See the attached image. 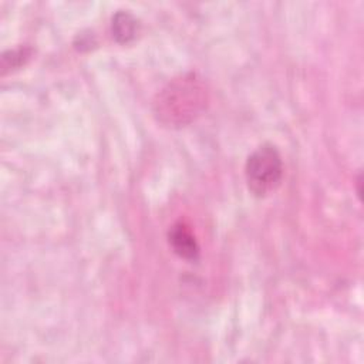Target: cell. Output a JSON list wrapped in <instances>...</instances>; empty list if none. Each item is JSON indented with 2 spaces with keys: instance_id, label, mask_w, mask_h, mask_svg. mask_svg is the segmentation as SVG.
Listing matches in <instances>:
<instances>
[{
  "instance_id": "obj_1",
  "label": "cell",
  "mask_w": 364,
  "mask_h": 364,
  "mask_svg": "<svg viewBox=\"0 0 364 364\" xmlns=\"http://www.w3.org/2000/svg\"><path fill=\"white\" fill-rule=\"evenodd\" d=\"M208 104L206 84L193 73L182 74L168 82L156 95L154 109L158 119L169 127L192 122Z\"/></svg>"
},
{
  "instance_id": "obj_2",
  "label": "cell",
  "mask_w": 364,
  "mask_h": 364,
  "mask_svg": "<svg viewBox=\"0 0 364 364\" xmlns=\"http://www.w3.org/2000/svg\"><path fill=\"white\" fill-rule=\"evenodd\" d=\"M245 176L247 188L255 196L262 198L272 193L283 176V162L277 148L272 144L257 146L246 161Z\"/></svg>"
},
{
  "instance_id": "obj_3",
  "label": "cell",
  "mask_w": 364,
  "mask_h": 364,
  "mask_svg": "<svg viewBox=\"0 0 364 364\" xmlns=\"http://www.w3.org/2000/svg\"><path fill=\"white\" fill-rule=\"evenodd\" d=\"M169 245L173 252L185 260H196L199 256V245L191 229L182 223H175L168 233Z\"/></svg>"
},
{
  "instance_id": "obj_4",
  "label": "cell",
  "mask_w": 364,
  "mask_h": 364,
  "mask_svg": "<svg viewBox=\"0 0 364 364\" xmlns=\"http://www.w3.org/2000/svg\"><path fill=\"white\" fill-rule=\"evenodd\" d=\"M111 33L118 43H129L138 33V20L128 10H118L111 20Z\"/></svg>"
},
{
  "instance_id": "obj_5",
  "label": "cell",
  "mask_w": 364,
  "mask_h": 364,
  "mask_svg": "<svg viewBox=\"0 0 364 364\" xmlns=\"http://www.w3.org/2000/svg\"><path fill=\"white\" fill-rule=\"evenodd\" d=\"M24 57H28V50L26 48L10 50L9 53L3 54V67H16L23 63Z\"/></svg>"
}]
</instances>
